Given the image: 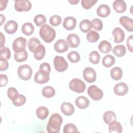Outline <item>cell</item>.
<instances>
[{
	"label": "cell",
	"mask_w": 133,
	"mask_h": 133,
	"mask_svg": "<svg viewBox=\"0 0 133 133\" xmlns=\"http://www.w3.org/2000/svg\"><path fill=\"white\" fill-rule=\"evenodd\" d=\"M87 93L88 96L92 100L95 101L100 100L102 99L103 96L102 90L95 85H90L88 87L87 89Z\"/></svg>",
	"instance_id": "7"
},
{
	"label": "cell",
	"mask_w": 133,
	"mask_h": 133,
	"mask_svg": "<svg viewBox=\"0 0 133 133\" xmlns=\"http://www.w3.org/2000/svg\"><path fill=\"white\" fill-rule=\"evenodd\" d=\"M67 43L71 48L77 47L80 43V38L77 34H70L66 38Z\"/></svg>",
	"instance_id": "15"
},
{
	"label": "cell",
	"mask_w": 133,
	"mask_h": 133,
	"mask_svg": "<svg viewBox=\"0 0 133 133\" xmlns=\"http://www.w3.org/2000/svg\"><path fill=\"white\" fill-rule=\"evenodd\" d=\"M126 51V47L123 45H116L114 47L112 50L113 54L118 57H123L125 55Z\"/></svg>",
	"instance_id": "28"
},
{
	"label": "cell",
	"mask_w": 133,
	"mask_h": 133,
	"mask_svg": "<svg viewBox=\"0 0 133 133\" xmlns=\"http://www.w3.org/2000/svg\"><path fill=\"white\" fill-rule=\"evenodd\" d=\"M109 131L111 133H121L123 131V127L118 122L115 121L109 124Z\"/></svg>",
	"instance_id": "23"
},
{
	"label": "cell",
	"mask_w": 133,
	"mask_h": 133,
	"mask_svg": "<svg viewBox=\"0 0 133 133\" xmlns=\"http://www.w3.org/2000/svg\"><path fill=\"white\" fill-rule=\"evenodd\" d=\"M69 86L71 90L77 93H82L86 89L85 83L77 78L72 79L70 82Z\"/></svg>",
	"instance_id": "4"
},
{
	"label": "cell",
	"mask_w": 133,
	"mask_h": 133,
	"mask_svg": "<svg viewBox=\"0 0 133 133\" xmlns=\"http://www.w3.org/2000/svg\"><path fill=\"white\" fill-rule=\"evenodd\" d=\"M69 44L63 39H59L54 44V49L56 51L62 53L66 51L69 48Z\"/></svg>",
	"instance_id": "12"
},
{
	"label": "cell",
	"mask_w": 133,
	"mask_h": 133,
	"mask_svg": "<svg viewBox=\"0 0 133 133\" xmlns=\"http://www.w3.org/2000/svg\"><path fill=\"white\" fill-rule=\"evenodd\" d=\"M34 22L37 26H42L46 23V19L44 15L42 14H38L35 16Z\"/></svg>",
	"instance_id": "39"
},
{
	"label": "cell",
	"mask_w": 133,
	"mask_h": 133,
	"mask_svg": "<svg viewBox=\"0 0 133 133\" xmlns=\"http://www.w3.org/2000/svg\"><path fill=\"white\" fill-rule=\"evenodd\" d=\"M113 8L116 12L123 13L127 8L126 2L123 0H115L113 3Z\"/></svg>",
	"instance_id": "17"
},
{
	"label": "cell",
	"mask_w": 133,
	"mask_h": 133,
	"mask_svg": "<svg viewBox=\"0 0 133 133\" xmlns=\"http://www.w3.org/2000/svg\"><path fill=\"white\" fill-rule=\"evenodd\" d=\"M115 62V58L110 55L105 56L102 59V64L106 68H110L112 66Z\"/></svg>",
	"instance_id": "31"
},
{
	"label": "cell",
	"mask_w": 133,
	"mask_h": 133,
	"mask_svg": "<svg viewBox=\"0 0 133 133\" xmlns=\"http://www.w3.org/2000/svg\"><path fill=\"white\" fill-rule=\"evenodd\" d=\"M0 17H1V25H2V24L3 23V22H5L6 18H5V16L2 14H1L0 15Z\"/></svg>",
	"instance_id": "51"
},
{
	"label": "cell",
	"mask_w": 133,
	"mask_h": 133,
	"mask_svg": "<svg viewBox=\"0 0 133 133\" xmlns=\"http://www.w3.org/2000/svg\"><path fill=\"white\" fill-rule=\"evenodd\" d=\"M15 9L18 12L29 11L32 7L31 3L28 0L15 1L14 4Z\"/></svg>",
	"instance_id": "9"
},
{
	"label": "cell",
	"mask_w": 133,
	"mask_h": 133,
	"mask_svg": "<svg viewBox=\"0 0 133 133\" xmlns=\"http://www.w3.org/2000/svg\"><path fill=\"white\" fill-rule=\"evenodd\" d=\"M41 44L40 41L35 37H32L29 39L28 43V46L29 50L31 52H33L35 48Z\"/></svg>",
	"instance_id": "34"
},
{
	"label": "cell",
	"mask_w": 133,
	"mask_h": 133,
	"mask_svg": "<svg viewBox=\"0 0 133 133\" xmlns=\"http://www.w3.org/2000/svg\"><path fill=\"white\" fill-rule=\"evenodd\" d=\"M120 24L129 32L133 31V20L132 19L124 16L119 18Z\"/></svg>",
	"instance_id": "13"
},
{
	"label": "cell",
	"mask_w": 133,
	"mask_h": 133,
	"mask_svg": "<svg viewBox=\"0 0 133 133\" xmlns=\"http://www.w3.org/2000/svg\"><path fill=\"white\" fill-rule=\"evenodd\" d=\"M9 64L7 60H0V71H3L7 70L8 68Z\"/></svg>",
	"instance_id": "47"
},
{
	"label": "cell",
	"mask_w": 133,
	"mask_h": 133,
	"mask_svg": "<svg viewBox=\"0 0 133 133\" xmlns=\"http://www.w3.org/2000/svg\"><path fill=\"white\" fill-rule=\"evenodd\" d=\"M18 23L14 20H9L4 25L5 31L9 34L15 33L18 29Z\"/></svg>",
	"instance_id": "18"
},
{
	"label": "cell",
	"mask_w": 133,
	"mask_h": 133,
	"mask_svg": "<svg viewBox=\"0 0 133 133\" xmlns=\"http://www.w3.org/2000/svg\"><path fill=\"white\" fill-rule=\"evenodd\" d=\"M83 76L84 79L88 83H94L96 80V72L92 68L87 67L85 68Z\"/></svg>",
	"instance_id": "10"
},
{
	"label": "cell",
	"mask_w": 133,
	"mask_h": 133,
	"mask_svg": "<svg viewBox=\"0 0 133 133\" xmlns=\"http://www.w3.org/2000/svg\"><path fill=\"white\" fill-rule=\"evenodd\" d=\"M28 57L27 51L24 50L20 52H15L14 54V59L18 62H21L25 61Z\"/></svg>",
	"instance_id": "33"
},
{
	"label": "cell",
	"mask_w": 133,
	"mask_h": 133,
	"mask_svg": "<svg viewBox=\"0 0 133 133\" xmlns=\"http://www.w3.org/2000/svg\"><path fill=\"white\" fill-rule=\"evenodd\" d=\"M61 22H62L61 18L59 15H52V16L50 17L49 19L50 24L54 26H56L60 25Z\"/></svg>",
	"instance_id": "43"
},
{
	"label": "cell",
	"mask_w": 133,
	"mask_h": 133,
	"mask_svg": "<svg viewBox=\"0 0 133 133\" xmlns=\"http://www.w3.org/2000/svg\"><path fill=\"white\" fill-rule=\"evenodd\" d=\"M26 39L23 37L16 38L12 43V49L15 52H20L25 50Z\"/></svg>",
	"instance_id": "8"
},
{
	"label": "cell",
	"mask_w": 133,
	"mask_h": 133,
	"mask_svg": "<svg viewBox=\"0 0 133 133\" xmlns=\"http://www.w3.org/2000/svg\"><path fill=\"white\" fill-rule=\"evenodd\" d=\"M99 50L102 53L107 54L111 51L112 49L111 44L107 41H102L98 45Z\"/></svg>",
	"instance_id": "26"
},
{
	"label": "cell",
	"mask_w": 133,
	"mask_h": 133,
	"mask_svg": "<svg viewBox=\"0 0 133 133\" xmlns=\"http://www.w3.org/2000/svg\"><path fill=\"white\" fill-rule=\"evenodd\" d=\"M110 12L111 9L110 7L105 4L100 5L97 9V15L102 18L108 17L110 14Z\"/></svg>",
	"instance_id": "20"
},
{
	"label": "cell",
	"mask_w": 133,
	"mask_h": 133,
	"mask_svg": "<svg viewBox=\"0 0 133 133\" xmlns=\"http://www.w3.org/2000/svg\"><path fill=\"white\" fill-rule=\"evenodd\" d=\"M50 72V66L46 62L40 64L39 71L34 76V81L39 84L47 83L49 80V73Z\"/></svg>",
	"instance_id": "1"
},
{
	"label": "cell",
	"mask_w": 133,
	"mask_h": 133,
	"mask_svg": "<svg viewBox=\"0 0 133 133\" xmlns=\"http://www.w3.org/2000/svg\"><path fill=\"white\" fill-rule=\"evenodd\" d=\"M62 121V118L59 114H52L48 120L46 127L47 132L49 133L59 132Z\"/></svg>",
	"instance_id": "2"
},
{
	"label": "cell",
	"mask_w": 133,
	"mask_h": 133,
	"mask_svg": "<svg viewBox=\"0 0 133 133\" xmlns=\"http://www.w3.org/2000/svg\"><path fill=\"white\" fill-rule=\"evenodd\" d=\"M103 119L104 122L107 124L109 125L111 122L116 121V114L112 111H107L104 113L103 116Z\"/></svg>",
	"instance_id": "24"
},
{
	"label": "cell",
	"mask_w": 133,
	"mask_h": 133,
	"mask_svg": "<svg viewBox=\"0 0 133 133\" xmlns=\"http://www.w3.org/2000/svg\"><path fill=\"white\" fill-rule=\"evenodd\" d=\"M76 105L80 109H85L89 105V99L84 96H79L75 100Z\"/></svg>",
	"instance_id": "22"
},
{
	"label": "cell",
	"mask_w": 133,
	"mask_h": 133,
	"mask_svg": "<svg viewBox=\"0 0 133 133\" xmlns=\"http://www.w3.org/2000/svg\"><path fill=\"white\" fill-rule=\"evenodd\" d=\"M11 52L10 49L6 47L0 48V60H7L10 59Z\"/></svg>",
	"instance_id": "35"
},
{
	"label": "cell",
	"mask_w": 133,
	"mask_h": 133,
	"mask_svg": "<svg viewBox=\"0 0 133 133\" xmlns=\"http://www.w3.org/2000/svg\"><path fill=\"white\" fill-rule=\"evenodd\" d=\"M87 41L90 43H95L97 42L99 38V34L95 31H89L86 35Z\"/></svg>",
	"instance_id": "36"
},
{
	"label": "cell",
	"mask_w": 133,
	"mask_h": 133,
	"mask_svg": "<svg viewBox=\"0 0 133 133\" xmlns=\"http://www.w3.org/2000/svg\"><path fill=\"white\" fill-rule=\"evenodd\" d=\"M34 31V26L31 22H26L24 23L21 27L22 32L27 36L32 35Z\"/></svg>",
	"instance_id": "27"
},
{
	"label": "cell",
	"mask_w": 133,
	"mask_h": 133,
	"mask_svg": "<svg viewBox=\"0 0 133 133\" xmlns=\"http://www.w3.org/2000/svg\"><path fill=\"white\" fill-rule=\"evenodd\" d=\"M14 105L17 107H20L23 105L26 102V97L23 95L19 94L18 98L14 101H12Z\"/></svg>",
	"instance_id": "44"
},
{
	"label": "cell",
	"mask_w": 133,
	"mask_h": 133,
	"mask_svg": "<svg viewBox=\"0 0 133 133\" xmlns=\"http://www.w3.org/2000/svg\"><path fill=\"white\" fill-rule=\"evenodd\" d=\"M68 58L72 63H77L81 59L78 52L76 51H72L69 52L68 55Z\"/></svg>",
	"instance_id": "40"
},
{
	"label": "cell",
	"mask_w": 133,
	"mask_h": 133,
	"mask_svg": "<svg viewBox=\"0 0 133 133\" xmlns=\"http://www.w3.org/2000/svg\"><path fill=\"white\" fill-rule=\"evenodd\" d=\"M61 112L66 116L72 115L74 112V107L69 102H64L61 105Z\"/></svg>",
	"instance_id": "19"
},
{
	"label": "cell",
	"mask_w": 133,
	"mask_h": 133,
	"mask_svg": "<svg viewBox=\"0 0 133 133\" xmlns=\"http://www.w3.org/2000/svg\"><path fill=\"white\" fill-rule=\"evenodd\" d=\"M36 114L38 118L45 119L47 117L49 114V111L45 107H39L36 110Z\"/></svg>",
	"instance_id": "25"
},
{
	"label": "cell",
	"mask_w": 133,
	"mask_h": 133,
	"mask_svg": "<svg viewBox=\"0 0 133 133\" xmlns=\"http://www.w3.org/2000/svg\"><path fill=\"white\" fill-rule=\"evenodd\" d=\"M1 46H0V48H2L4 46V44H5V36L3 35V34L1 32Z\"/></svg>",
	"instance_id": "50"
},
{
	"label": "cell",
	"mask_w": 133,
	"mask_h": 133,
	"mask_svg": "<svg viewBox=\"0 0 133 133\" xmlns=\"http://www.w3.org/2000/svg\"><path fill=\"white\" fill-rule=\"evenodd\" d=\"M8 82V77L5 74L0 75V84L1 87L5 86L7 85Z\"/></svg>",
	"instance_id": "48"
},
{
	"label": "cell",
	"mask_w": 133,
	"mask_h": 133,
	"mask_svg": "<svg viewBox=\"0 0 133 133\" xmlns=\"http://www.w3.org/2000/svg\"><path fill=\"white\" fill-rule=\"evenodd\" d=\"M8 2V0H1L0 1V10L2 11L4 10L7 6V3Z\"/></svg>",
	"instance_id": "49"
},
{
	"label": "cell",
	"mask_w": 133,
	"mask_h": 133,
	"mask_svg": "<svg viewBox=\"0 0 133 133\" xmlns=\"http://www.w3.org/2000/svg\"><path fill=\"white\" fill-rule=\"evenodd\" d=\"M76 20L73 17H67L63 22V26L67 30H72L76 27Z\"/></svg>",
	"instance_id": "16"
},
{
	"label": "cell",
	"mask_w": 133,
	"mask_h": 133,
	"mask_svg": "<svg viewBox=\"0 0 133 133\" xmlns=\"http://www.w3.org/2000/svg\"><path fill=\"white\" fill-rule=\"evenodd\" d=\"M132 42H133V36L131 35L128 37L127 39V42H126L127 48L129 50V51H130L131 52L133 51Z\"/></svg>",
	"instance_id": "46"
},
{
	"label": "cell",
	"mask_w": 133,
	"mask_h": 133,
	"mask_svg": "<svg viewBox=\"0 0 133 133\" xmlns=\"http://www.w3.org/2000/svg\"><path fill=\"white\" fill-rule=\"evenodd\" d=\"M113 90L115 94L117 96H123L128 92V87L126 83L120 82L114 86Z\"/></svg>",
	"instance_id": "11"
},
{
	"label": "cell",
	"mask_w": 133,
	"mask_h": 133,
	"mask_svg": "<svg viewBox=\"0 0 133 133\" xmlns=\"http://www.w3.org/2000/svg\"><path fill=\"white\" fill-rule=\"evenodd\" d=\"M34 57L37 60H42L45 56L46 50L44 45L40 44L37 46L33 51Z\"/></svg>",
	"instance_id": "21"
},
{
	"label": "cell",
	"mask_w": 133,
	"mask_h": 133,
	"mask_svg": "<svg viewBox=\"0 0 133 133\" xmlns=\"http://www.w3.org/2000/svg\"><path fill=\"white\" fill-rule=\"evenodd\" d=\"M39 34L43 41L47 43L52 42L56 37L55 30L49 25L46 24L41 27Z\"/></svg>",
	"instance_id": "3"
},
{
	"label": "cell",
	"mask_w": 133,
	"mask_h": 133,
	"mask_svg": "<svg viewBox=\"0 0 133 133\" xmlns=\"http://www.w3.org/2000/svg\"><path fill=\"white\" fill-rule=\"evenodd\" d=\"M19 94L18 90L14 87H9L7 89V96L11 101L16 99Z\"/></svg>",
	"instance_id": "41"
},
{
	"label": "cell",
	"mask_w": 133,
	"mask_h": 133,
	"mask_svg": "<svg viewBox=\"0 0 133 133\" xmlns=\"http://www.w3.org/2000/svg\"><path fill=\"white\" fill-rule=\"evenodd\" d=\"M42 95L47 98H50L55 95V89L50 86H47L44 87L42 91Z\"/></svg>",
	"instance_id": "32"
},
{
	"label": "cell",
	"mask_w": 133,
	"mask_h": 133,
	"mask_svg": "<svg viewBox=\"0 0 133 133\" xmlns=\"http://www.w3.org/2000/svg\"><path fill=\"white\" fill-rule=\"evenodd\" d=\"M63 133L79 132L76 126L72 123H68L64 125L63 129Z\"/></svg>",
	"instance_id": "38"
},
{
	"label": "cell",
	"mask_w": 133,
	"mask_h": 133,
	"mask_svg": "<svg viewBox=\"0 0 133 133\" xmlns=\"http://www.w3.org/2000/svg\"><path fill=\"white\" fill-rule=\"evenodd\" d=\"M97 2V0H82L81 5L84 9H89L92 7Z\"/></svg>",
	"instance_id": "45"
},
{
	"label": "cell",
	"mask_w": 133,
	"mask_h": 133,
	"mask_svg": "<svg viewBox=\"0 0 133 133\" xmlns=\"http://www.w3.org/2000/svg\"><path fill=\"white\" fill-rule=\"evenodd\" d=\"M112 35L114 36V42L115 43L122 42L125 38V33L123 30L119 28H115L112 31Z\"/></svg>",
	"instance_id": "14"
},
{
	"label": "cell",
	"mask_w": 133,
	"mask_h": 133,
	"mask_svg": "<svg viewBox=\"0 0 133 133\" xmlns=\"http://www.w3.org/2000/svg\"><path fill=\"white\" fill-rule=\"evenodd\" d=\"M79 0H72V1H69V2L71 4H72V5H75L77 3H78L79 2Z\"/></svg>",
	"instance_id": "52"
},
{
	"label": "cell",
	"mask_w": 133,
	"mask_h": 133,
	"mask_svg": "<svg viewBox=\"0 0 133 133\" xmlns=\"http://www.w3.org/2000/svg\"><path fill=\"white\" fill-rule=\"evenodd\" d=\"M110 74L112 79L115 81H118L122 77L123 71L119 67H114L111 69Z\"/></svg>",
	"instance_id": "29"
},
{
	"label": "cell",
	"mask_w": 133,
	"mask_h": 133,
	"mask_svg": "<svg viewBox=\"0 0 133 133\" xmlns=\"http://www.w3.org/2000/svg\"><path fill=\"white\" fill-rule=\"evenodd\" d=\"M91 24L89 20L84 19L79 23V29L82 32L87 33L91 29Z\"/></svg>",
	"instance_id": "30"
},
{
	"label": "cell",
	"mask_w": 133,
	"mask_h": 133,
	"mask_svg": "<svg viewBox=\"0 0 133 133\" xmlns=\"http://www.w3.org/2000/svg\"><path fill=\"white\" fill-rule=\"evenodd\" d=\"M100 60V55L97 51H92L89 54V61L94 64H98Z\"/></svg>",
	"instance_id": "37"
},
{
	"label": "cell",
	"mask_w": 133,
	"mask_h": 133,
	"mask_svg": "<svg viewBox=\"0 0 133 133\" xmlns=\"http://www.w3.org/2000/svg\"><path fill=\"white\" fill-rule=\"evenodd\" d=\"M91 26L95 30L98 31H100L103 28V24L101 20H100L98 18H94L91 22Z\"/></svg>",
	"instance_id": "42"
},
{
	"label": "cell",
	"mask_w": 133,
	"mask_h": 133,
	"mask_svg": "<svg viewBox=\"0 0 133 133\" xmlns=\"http://www.w3.org/2000/svg\"><path fill=\"white\" fill-rule=\"evenodd\" d=\"M32 75V70L28 64H23L19 66L18 69V75L23 81L30 79Z\"/></svg>",
	"instance_id": "5"
},
{
	"label": "cell",
	"mask_w": 133,
	"mask_h": 133,
	"mask_svg": "<svg viewBox=\"0 0 133 133\" xmlns=\"http://www.w3.org/2000/svg\"><path fill=\"white\" fill-rule=\"evenodd\" d=\"M55 69L59 72L65 71L68 68V63L65 59L60 56H56L54 59Z\"/></svg>",
	"instance_id": "6"
}]
</instances>
